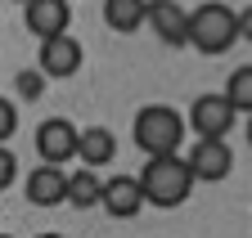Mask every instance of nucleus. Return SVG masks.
<instances>
[{
	"label": "nucleus",
	"instance_id": "nucleus-4",
	"mask_svg": "<svg viewBox=\"0 0 252 238\" xmlns=\"http://www.w3.org/2000/svg\"><path fill=\"white\" fill-rule=\"evenodd\" d=\"M234 108L225 95H198L189 104V117H185V131H194L198 139H225L234 131Z\"/></svg>",
	"mask_w": 252,
	"mask_h": 238
},
{
	"label": "nucleus",
	"instance_id": "nucleus-11",
	"mask_svg": "<svg viewBox=\"0 0 252 238\" xmlns=\"http://www.w3.org/2000/svg\"><path fill=\"white\" fill-rule=\"evenodd\" d=\"M149 32L162 41L167 50H185V32H189V9H180L176 0H158L149 5Z\"/></svg>",
	"mask_w": 252,
	"mask_h": 238
},
{
	"label": "nucleus",
	"instance_id": "nucleus-12",
	"mask_svg": "<svg viewBox=\"0 0 252 238\" xmlns=\"http://www.w3.org/2000/svg\"><path fill=\"white\" fill-rule=\"evenodd\" d=\"M77 158H81L86 171L108 166V162L117 158V135H113L108 126H86V131L77 135Z\"/></svg>",
	"mask_w": 252,
	"mask_h": 238
},
{
	"label": "nucleus",
	"instance_id": "nucleus-6",
	"mask_svg": "<svg viewBox=\"0 0 252 238\" xmlns=\"http://www.w3.org/2000/svg\"><path fill=\"white\" fill-rule=\"evenodd\" d=\"M185 162H189V171H194L198 185H216V180H225V175L234 171V153H230L225 139H194L189 153H185Z\"/></svg>",
	"mask_w": 252,
	"mask_h": 238
},
{
	"label": "nucleus",
	"instance_id": "nucleus-8",
	"mask_svg": "<svg viewBox=\"0 0 252 238\" xmlns=\"http://www.w3.org/2000/svg\"><path fill=\"white\" fill-rule=\"evenodd\" d=\"M23 23L36 41H54V36H68V23H72V5L68 0H27Z\"/></svg>",
	"mask_w": 252,
	"mask_h": 238
},
{
	"label": "nucleus",
	"instance_id": "nucleus-17",
	"mask_svg": "<svg viewBox=\"0 0 252 238\" xmlns=\"http://www.w3.org/2000/svg\"><path fill=\"white\" fill-rule=\"evenodd\" d=\"M14 131H18V104L0 95V144L14 139Z\"/></svg>",
	"mask_w": 252,
	"mask_h": 238
},
{
	"label": "nucleus",
	"instance_id": "nucleus-15",
	"mask_svg": "<svg viewBox=\"0 0 252 238\" xmlns=\"http://www.w3.org/2000/svg\"><path fill=\"white\" fill-rule=\"evenodd\" d=\"M220 95L230 99V108H234V112L252 117V63L234 68V72H230V81H225V90H220Z\"/></svg>",
	"mask_w": 252,
	"mask_h": 238
},
{
	"label": "nucleus",
	"instance_id": "nucleus-3",
	"mask_svg": "<svg viewBox=\"0 0 252 238\" xmlns=\"http://www.w3.org/2000/svg\"><path fill=\"white\" fill-rule=\"evenodd\" d=\"M239 41V18L230 5H216V0H207V5L189 9V32H185V45H194L198 54L216 58L225 54L230 45Z\"/></svg>",
	"mask_w": 252,
	"mask_h": 238
},
{
	"label": "nucleus",
	"instance_id": "nucleus-22",
	"mask_svg": "<svg viewBox=\"0 0 252 238\" xmlns=\"http://www.w3.org/2000/svg\"><path fill=\"white\" fill-rule=\"evenodd\" d=\"M0 238H9V234H0Z\"/></svg>",
	"mask_w": 252,
	"mask_h": 238
},
{
	"label": "nucleus",
	"instance_id": "nucleus-9",
	"mask_svg": "<svg viewBox=\"0 0 252 238\" xmlns=\"http://www.w3.org/2000/svg\"><path fill=\"white\" fill-rule=\"evenodd\" d=\"M23 193L32 207H59V202H68V171L63 166H32L27 171V180H23Z\"/></svg>",
	"mask_w": 252,
	"mask_h": 238
},
{
	"label": "nucleus",
	"instance_id": "nucleus-5",
	"mask_svg": "<svg viewBox=\"0 0 252 238\" xmlns=\"http://www.w3.org/2000/svg\"><path fill=\"white\" fill-rule=\"evenodd\" d=\"M81 63H86V50L77 36H54V41H41L36 50V72L45 81H68L81 72Z\"/></svg>",
	"mask_w": 252,
	"mask_h": 238
},
{
	"label": "nucleus",
	"instance_id": "nucleus-1",
	"mask_svg": "<svg viewBox=\"0 0 252 238\" xmlns=\"http://www.w3.org/2000/svg\"><path fill=\"white\" fill-rule=\"evenodd\" d=\"M140 180V193H144V207H158V212H171V207H185L189 193H194V171L189 162L176 153V158H149L144 171L135 175Z\"/></svg>",
	"mask_w": 252,
	"mask_h": 238
},
{
	"label": "nucleus",
	"instance_id": "nucleus-10",
	"mask_svg": "<svg viewBox=\"0 0 252 238\" xmlns=\"http://www.w3.org/2000/svg\"><path fill=\"white\" fill-rule=\"evenodd\" d=\"M99 207L113 216V220H135L144 212V193H140V180L135 175H108L104 180V198Z\"/></svg>",
	"mask_w": 252,
	"mask_h": 238
},
{
	"label": "nucleus",
	"instance_id": "nucleus-20",
	"mask_svg": "<svg viewBox=\"0 0 252 238\" xmlns=\"http://www.w3.org/2000/svg\"><path fill=\"white\" fill-rule=\"evenodd\" d=\"M243 135H248V144H252V117H248V126H243Z\"/></svg>",
	"mask_w": 252,
	"mask_h": 238
},
{
	"label": "nucleus",
	"instance_id": "nucleus-14",
	"mask_svg": "<svg viewBox=\"0 0 252 238\" xmlns=\"http://www.w3.org/2000/svg\"><path fill=\"white\" fill-rule=\"evenodd\" d=\"M99 198H104V175L99 171H72L68 175V202L72 207H81V212H90V207H99Z\"/></svg>",
	"mask_w": 252,
	"mask_h": 238
},
{
	"label": "nucleus",
	"instance_id": "nucleus-16",
	"mask_svg": "<svg viewBox=\"0 0 252 238\" xmlns=\"http://www.w3.org/2000/svg\"><path fill=\"white\" fill-rule=\"evenodd\" d=\"M14 85H18V99H27V104H36V99L45 95V77H41L36 68H27V72H14Z\"/></svg>",
	"mask_w": 252,
	"mask_h": 238
},
{
	"label": "nucleus",
	"instance_id": "nucleus-2",
	"mask_svg": "<svg viewBox=\"0 0 252 238\" xmlns=\"http://www.w3.org/2000/svg\"><path fill=\"white\" fill-rule=\"evenodd\" d=\"M131 139L144 158H176L185 144V117L167 104H144L131 122Z\"/></svg>",
	"mask_w": 252,
	"mask_h": 238
},
{
	"label": "nucleus",
	"instance_id": "nucleus-19",
	"mask_svg": "<svg viewBox=\"0 0 252 238\" xmlns=\"http://www.w3.org/2000/svg\"><path fill=\"white\" fill-rule=\"evenodd\" d=\"M234 18H239V41H252V5H248V9H239Z\"/></svg>",
	"mask_w": 252,
	"mask_h": 238
},
{
	"label": "nucleus",
	"instance_id": "nucleus-13",
	"mask_svg": "<svg viewBox=\"0 0 252 238\" xmlns=\"http://www.w3.org/2000/svg\"><path fill=\"white\" fill-rule=\"evenodd\" d=\"M104 23L117 36H131L149 23V5L144 0H104Z\"/></svg>",
	"mask_w": 252,
	"mask_h": 238
},
{
	"label": "nucleus",
	"instance_id": "nucleus-7",
	"mask_svg": "<svg viewBox=\"0 0 252 238\" xmlns=\"http://www.w3.org/2000/svg\"><path fill=\"white\" fill-rule=\"evenodd\" d=\"M77 126L68 122V117H45V122L36 126V158L45 166H63L68 158H77Z\"/></svg>",
	"mask_w": 252,
	"mask_h": 238
},
{
	"label": "nucleus",
	"instance_id": "nucleus-21",
	"mask_svg": "<svg viewBox=\"0 0 252 238\" xmlns=\"http://www.w3.org/2000/svg\"><path fill=\"white\" fill-rule=\"evenodd\" d=\"M36 238H63V234H36Z\"/></svg>",
	"mask_w": 252,
	"mask_h": 238
},
{
	"label": "nucleus",
	"instance_id": "nucleus-18",
	"mask_svg": "<svg viewBox=\"0 0 252 238\" xmlns=\"http://www.w3.org/2000/svg\"><path fill=\"white\" fill-rule=\"evenodd\" d=\"M18 180V158L9 153V144H0V193Z\"/></svg>",
	"mask_w": 252,
	"mask_h": 238
}]
</instances>
